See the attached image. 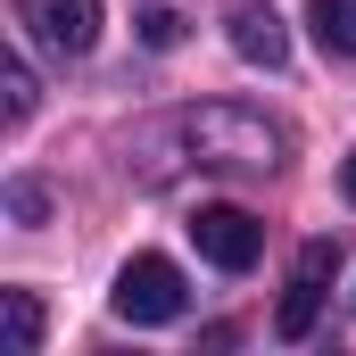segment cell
Returning <instances> with one entry per match:
<instances>
[{"instance_id":"obj_1","label":"cell","mask_w":356,"mask_h":356,"mask_svg":"<svg viewBox=\"0 0 356 356\" xmlns=\"http://www.w3.org/2000/svg\"><path fill=\"white\" fill-rule=\"evenodd\" d=\"M182 149L199 158V166H241V175H257V166H273L282 158V133H273L266 116H249V108H232V99H207V108H182L175 124Z\"/></svg>"},{"instance_id":"obj_2","label":"cell","mask_w":356,"mask_h":356,"mask_svg":"<svg viewBox=\"0 0 356 356\" xmlns=\"http://www.w3.org/2000/svg\"><path fill=\"white\" fill-rule=\"evenodd\" d=\"M108 307H116L124 323H175L182 307H191V282H182L175 257H133V266L116 273Z\"/></svg>"},{"instance_id":"obj_3","label":"cell","mask_w":356,"mask_h":356,"mask_svg":"<svg viewBox=\"0 0 356 356\" xmlns=\"http://www.w3.org/2000/svg\"><path fill=\"white\" fill-rule=\"evenodd\" d=\"M332 273H340V241H307V249H298V266H290V290H282V307H273V332H282V340H307V332H315Z\"/></svg>"},{"instance_id":"obj_4","label":"cell","mask_w":356,"mask_h":356,"mask_svg":"<svg viewBox=\"0 0 356 356\" xmlns=\"http://www.w3.org/2000/svg\"><path fill=\"white\" fill-rule=\"evenodd\" d=\"M191 241H199L207 266L249 273V266H257V249H266V224H257L249 207H199V216H191Z\"/></svg>"},{"instance_id":"obj_5","label":"cell","mask_w":356,"mask_h":356,"mask_svg":"<svg viewBox=\"0 0 356 356\" xmlns=\"http://www.w3.org/2000/svg\"><path fill=\"white\" fill-rule=\"evenodd\" d=\"M25 25L50 58H83L99 42V0H25Z\"/></svg>"},{"instance_id":"obj_6","label":"cell","mask_w":356,"mask_h":356,"mask_svg":"<svg viewBox=\"0 0 356 356\" xmlns=\"http://www.w3.org/2000/svg\"><path fill=\"white\" fill-rule=\"evenodd\" d=\"M232 50H241L249 67H282V58H290V33H282V17H273L266 0H241V8H232Z\"/></svg>"},{"instance_id":"obj_7","label":"cell","mask_w":356,"mask_h":356,"mask_svg":"<svg viewBox=\"0 0 356 356\" xmlns=\"http://www.w3.org/2000/svg\"><path fill=\"white\" fill-rule=\"evenodd\" d=\"M307 25L332 58H356V0H307Z\"/></svg>"},{"instance_id":"obj_8","label":"cell","mask_w":356,"mask_h":356,"mask_svg":"<svg viewBox=\"0 0 356 356\" xmlns=\"http://www.w3.org/2000/svg\"><path fill=\"white\" fill-rule=\"evenodd\" d=\"M8 348L17 356L42 348V298H33V290H8Z\"/></svg>"},{"instance_id":"obj_9","label":"cell","mask_w":356,"mask_h":356,"mask_svg":"<svg viewBox=\"0 0 356 356\" xmlns=\"http://www.w3.org/2000/svg\"><path fill=\"white\" fill-rule=\"evenodd\" d=\"M0 91H8V124H25V116H33V75H25V58L0 67Z\"/></svg>"},{"instance_id":"obj_10","label":"cell","mask_w":356,"mask_h":356,"mask_svg":"<svg viewBox=\"0 0 356 356\" xmlns=\"http://www.w3.org/2000/svg\"><path fill=\"white\" fill-rule=\"evenodd\" d=\"M133 25H141V42H149V50H175V42H182V17H175V8H141Z\"/></svg>"},{"instance_id":"obj_11","label":"cell","mask_w":356,"mask_h":356,"mask_svg":"<svg viewBox=\"0 0 356 356\" xmlns=\"http://www.w3.org/2000/svg\"><path fill=\"white\" fill-rule=\"evenodd\" d=\"M8 207H17L25 224H42V182H17V191H8Z\"/></svg>"},{"instance_id":"obj_12","label":"cell","mask_w":356,"mask_h":356,"mask_svg":"<svg viewBox=\"0 0 356 356\" xmlns=\"http://www.w3.org/2000/svg\"><path fill=\"white\" fill-rule=\"evenodd\" d=\"M340 191H348V207H356V149H348V166H340Z\"/></svg>"}]
</instances>
